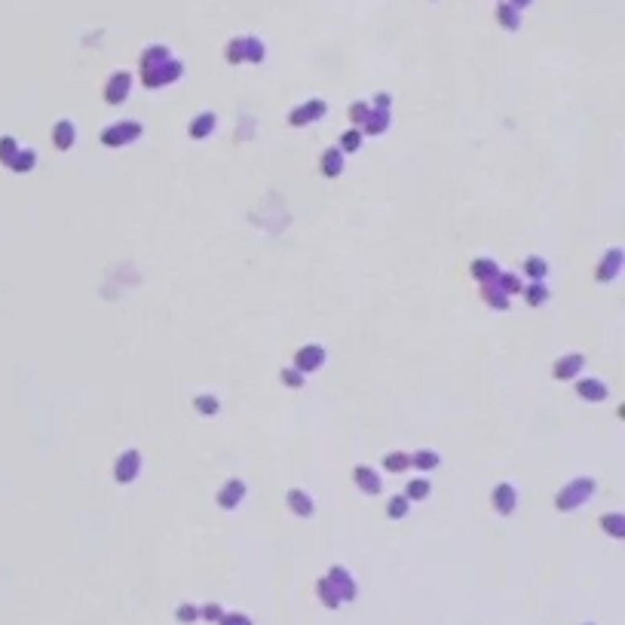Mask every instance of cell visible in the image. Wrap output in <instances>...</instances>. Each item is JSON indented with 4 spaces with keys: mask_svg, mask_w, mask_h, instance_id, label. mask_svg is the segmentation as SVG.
I'll return each mask as SVG.
<instances>
[{
    "mask_svg": "<svg viewBox=\"0 0 625 625\" xmlns=\"http://www.w3.org/2000/svg\"><path fill=\"white\" fill-rule=\"evenodd\" d=\"M346 153L337 148H328V151H322V160H319V172L325 175V178H337V175H344V163H346Z\"/></svg>",
    "mask_w": 625,
    "mask_h": 625,
    "instance_id": "16",
    "label": "cell"
},
{
    "mask_svg": "<svg viewBox=\"0 0 625 625\" xmlns=\"http://www.w3.org/2000/svg\"><path fill=\"white\" fill-rule=\"evenodd\" d=\"M527 3H530V0H515V6H527Z\"/></svg>",
    "mask_w": 625,
    "mask_h": 625,
    "instance_id": "44",
    "label": "cell"
},
{
    "mask_svg": "<svg viewBox=\"0 0 625 625\" xmlns=\"http://www.w3.org/2000/svg\"><path fill=\"white\" fill-rule=\"evenodd\" d=\"M129 89H132V74L129 71H117L111 74V80L105 83V102L107 105H123L129 98Z\"/></svg>",
    "mask_w": 625,
    "mask_h": 625,
    "instance_id": "8",
    "label": "cell"
},
{
    "mask_svg": "<svg viewBox=\"0 0 625 625\" xmlns=\"http://www.w3.org/2000/svg\"><path fill=\"white\" fill-rule=\"evenodd\" d=\"M469 273H472V279H478V282H493L500 276V267L493 258H475Z\"/></svg>",
    "mask_w": 625,
    "mask_h": 625,
    "instance_id": "20",
    "label": "cell"
},
{
    "mask_svg": "<svg viewBox=\"0 0 625 625\" xmlns=\"http://www.w3.org/2000/svg\"><path fill=\"white\" fill-rule=\"evenodd\" d=\"M245 493H249V488H245L242 478H230V481L218 491V497H215V500H218L221 509H227V512H230V509H236L239 503H242Z\"/></svg>",
    "mask_w": 625,
    "mask_h": 625,
    "instance_id": "11",
    "label": "cell"
},
{
    "mask_svg": "<svg viewBox=\"0 0 625 625\" xmlns=\"http://www.w3.org/2000/svg\"><path fill=\"white\" fill-rule=\"evenodd\" d=\"M285 503H288V509L298 515V518H310V515L316 512V500L304 488H291L288 493H285Z\"/></svg>",
    "mask_w": 625,
    "mask_h": 625,
    "instance_id": "12",
    "label": "cell"
},
{
    "mask_svg": "<svg viewBox=\"0 0 625 625\" xmlns=\"http://www.w3.org/2000/svg\"><path fill=\"white\" fill-rule=\"evenodd\" d=\"M524 273H527L534 282H546V276H549V264H546V258L527 254V258H524Z\"/></svg>",
    "mask_w": 625,
    "mask_h": 625,
    "instance_id": "26",
    "label": "cell"
},
{
    "mask_svg": "<svg viewBox=\"0 0 625 625\" xmlns=\"http://www.w3.org/2000/svg\"><path fill=\"white\" fill-rule=\"evenodd\" d=\"M325 114H328L325 98H310V102H304V105H298V107L288 111V126H295V129L310 126V123H319Z\"/></svg>",
    "mask_w": 625,
    "mask_h": 625,
    "instance_id": "4",
    "label": "cell"
},
{
    "mask_svg": "<svg viewBox=\"0 0 625 625\" xmlns=\"http://www.w3.org/2000/svg\"><path fill=\"white\" fill-rule=\"evenodd\" d=\"M218 625H254L252 622V616L249 613H242V610H224V616L218 619Z\"/></svg>",
    "mask_w": 625,
    "mask_h": 625,
    "instance_id": "39",
    "label": "cell"
},
{
    "mask_svg": "<svg viewBox=\"0 0 625 625\" xmlns=\"http://www.w3.org/2000/svg\"><path fill=\"white\" fill-rule=\"evenodd\" d=\"M521 295H524V300H527V307H546L549 298H552V291H549L546 282H530V285H524Z\"/></svg>",
    "mask_w": 625,
    "mask_h": 625,
    "instance_id": "22",
    "label": "cell"
},
{
    "mask_svg": "<svg viewBox=\"0 0 625 625\" xmlns=\"http://www.w3.org/2000/svg\"><path fill=\"white\" fill-rule=\"evenodd\" d=\"M224 616V607L221 604H215V601H208V604H203L199 607V619L203 622H212V625H218V619Z\"/></svg>",
    "mask_w": 625,
    "mask_h": 625,
    "instance_id": "38",
    "label": "cell"
},
{
    "mask_svg": "<svg viewBox=\"0 0 625 625\" xmlns=\"http://www.w3.org/2000/svg\"><path fill=\"white\" fill-rule=\"evenodd\" d=\"M619 273H622V249H610L604 258H601V267H598L595 279L598 282H613Z\"/></svg>",
    "mask_w": 625,
    "mask_h": 625,
    "instance_id": "13",
    "label": "cell"
},
{
    "mask_svg": "<svg viewBox=\"0 0 625 625\" xmlns=\"http://www.w3.org/2000/svg\"><path fill=\"white\" fill-rule=\"evenodd\" d=\"M52 144H56L59 151H71L77 144V126L74 120H59L56 126H52Z\"/></svg>",
    "mask_w": 625,
    "mask_h": 625,
    "instance_id": "17",
    "label": "cell"
},
{
    "mask_svg": "<svg viewBox=\"0 0 625 625\" xmlns=\"http://www.w3.org/2000/svg\"><path fill=\"white\" fill-rule=\"evenodd\" d=\"M371 107H380V111H389V107H392V95H389V92H380V95L374 98V105H371Z\"/></svg>",
    "mask_w": 625,
    "mask_h": 625,
    "instance_id": "43",
    "label": "cell"
},
{
    "mask_svg": "<svg viewBox=\"0 0 625 625\" xmlns=\"http://www.w3.org/2000/svg\"><path fill=\"white\" fill-rule=\"evenodd\" d=\"M194 408L203 417H215V414L221 411V402H218V396H208V392H203V396L194 399Z\"/></svg>",
    "mask_w": 625,
    "mask_h": 625,
    "instance_id": "31",
    "label": "cell"
},
{
    "mask_svg": "<svg viewBox=\"0 0 625 625\" xmlns=\"http://www.w3.org/2000/svg\"><path fill=\"white\" fill-rule=\"evenodd\" d=\"M141 451H135V447H129V451H123L117 463H114V478H117L120 484H132L138 475H141Z\"/></svg>",
    "mask_w": 625,
    "mask_h": 625,
    "instance_id": "5",
    "label": "cell"
},
{
    "mask_svg": "<svg viewBox=\"0 0 625 625\" xmlns=\"http://www.w3.org/2000/svg\"><path fill=\"white\" fill-rule=\"evenodd\" d=\"M316 595H319V601L328 607V610H337V607H341V598H337L334 585L328 582V576H322V580L316 582Z\"/></svg>",
    "mask_w": 625,
    "mask_h": 625,
    "instance_id": "27",
    "label": "cell"
},
{
    "mask_svg": "<svg viewBox=\"0 0 625 625\" xmlns=\"http://www.w3.org/2000/svg\"><path fill=\"white\" fill-rule=\"evenodd\" d=\"M181 74H184V65L178 59H172V52H169L166 46H151V49L141 56V80H144V86H151V89L166 86V83L181 80Z\"/></svg>",
    "mask_w": 625,
    "mask_h": 625,
    "instance_id": "1",
    "label": "cell"
},
{
    "mask_svg": "<svg viewBox=\"0 0 625 625\" xmlns=\"http://www.w3.org/2000/svg\"><path fill=\"white\" fill-rule=\"evenodd\" d=\"M491 503L497 509V515H512L515 506H518V491H515L512 481H500L491 493Z\"/></svg>",
    "mask_w": 625,
    "mask_h": 625,
    "instance_id": "9",
    "label": "cell"
},
{
    "mask_svg": "<svg viewBox=\"0 0 625 625\" xmlns=\"http://www.w3.org/2000/svg\"><path fill=\"white\" fill-rule=\"evenodd\" d=\"M34 163H37V153L31 151V148H25V151H19L13 157L10 169H13V172H31V169H34Z\"/></svg>",
    "mask_w": 625,
    "mask_h": 625,
    "instance_id": "32",
    "label": "cell"
},
{
    "mask_svg": "<svg viewBox=\"0 0 625 625\" xmlns=\"http://www.w3.org/2000/svg\"><path fill=\"white\" fill-rule=\"evenodd\" d=\"M353 481H356V488L362 493H368V497H377V493L383 491V478L374 466H356L353 469Z\"/></svg>",
    "mask_w": 625,
    "mask_h": 625,
    "instance_id": "10",
    "label": "cell"
},
{
    "mask_svg": "<svg viewBox=\"0 0 625 625\" xmlns=\"http://www.w3.org/2000/svg\"><path fill=\"white\" fill-rule=\"evenodd\" d=\"M346 114H350L353 129H362V126H365V120H368V114H371V105H368V102H353Z\"/></svg>",
    "mask_w": 625,
    "mask_h": 625,
    "instance_id": "34",
    "label": "cell"
},
{
    "mask_svg": "<svg viewBox=\"0 0 625 625\" xmlns=\"http://www.w3.org/2000/svg\"><path fill=\"white\" fill-rule=\"evenodd\" d=\"M493 282H497V288L503 291L506 298H515V295H521V291H524L521 276H515V273H503V270H500V276Z\"/></svg>",
    "mask_w": 625,
    "mask_h": 625,
    "instance_id": "25",
    "label": "cell"
},
{
    "mask_svg": "<svg viewBox=\"0 0 625 625\" xmlns=\"http://www.w3.org/2000/svg\"><path fill=\"white\" fill-rule=\"evenodd\" d=\"M227 61H245V37H236V40H230L227 46Z\"/></svg>",
    "mask_w": 625,
    "mask_h": 625,
    "instance_id": "41",
    "label": "cell"
},
{
    "mask_svg": "<svg viewBox=\"0 0 625 625\" xmlns=\"http://www.w3.org/2000/svg\"><path fill=\"white\" fill-rule=\"evenodd\" d=\"M362 141H365V135H362V129H350V132L341 135V141H337V148H341L344 153H356L362 148Z\"/></svg>",
    "mask_w": 625,
    "mask_h": 625,
    "instance_id": "33",
    "label": "cell"
},
{
    "mask_svg": "<svg viewBox=\"0 0 625 625\" xmlns=\"http://www.w3.org/2000/svg\"><path fill=\"white\" fill-rule=\"evenodd\" d=\"M389 123H392L389 111H380V107H371V114H368L365 126H362V135H380V132H387V129H389Z\"/></svg>",
    "mask_w": 625,
    "mask_h": 625,
    "instance_id": "19",
    "label": "cell"
},
{
    "mask_svg": "<svg viewBox=\"0 0 625 625\" xmlns=\"http://www.w3.org/2000/svg\"><path fill=\"white\" fill-rule=\"evenodd\" d=\"M245 59H249V61L264 59V43H261L258 37H245Z\"/></svg>",
    "mask_w": 625,
    "mask_h": 625,
    "instance_id": "40",
    "label": "cell"
},
{
    "mask_svg": "<svg viewBox=\"0 0 625 625\" xmlns=\"http://www.w3.org/2000/svg\"><path fill=\"white\" fill-rule=\"evenodd\" d=\"M411 466L414 469H423V472H432V469L442 466V454L432 451V447H420V451L411 454Z\"/></svg>",
    "mask_w": 625,
    "mask_h": 625,
    "instance_id": "21",
    "label": "cell"
},
{
    "mask_svg": "<svg viewBox=\"0 0 625 625\" xmlns=\"http://www.w3.org/2000/svg\"><path fill=\"white\" fill-rule=\"evenodd\" d=\"M175 619H178L181 625L199 622V607H196V604H190V601H184V604H178V610H175Z\"/></svg>",
    "mask_w": 625,
    "mask_h": 625,
    "instance_id": "37",
    "label": "cell"
},
{
    "mask_svg": "<svg viewBox=\"0 0 625 625\" xmlns=\"http://www.w3.org/2000/svg\"><path fill=\"white\" fill-rule=\"evenodd\" d=\"M383 469H387L389 475H402L411 469V454L405 451H389L387 457H383Z\"/></svg>",
    "mask_w": 625,
    "mask_h": 625,
    "instance_id": "23",
    "label": "cell"
},
{
    "mask_svg": "<svg viewBox=\"0 0 625 625\" xmlns=\"http://www.w3.org/2000/svg\"><path fill=\"white\" fill-rule=\"evenodd\" d=\"M481 298L488 300V307H493V310H506L509 307V298L497 288V282H481Z\"/></svg>",
    "mask_w": 625,
    "mask_h": 625,
    "instance_id": "28",
    "label": "cell"
},
{
    "mask_svg": "<svg viewBox=\"0 0 625 625\" xmlns=\"http://www.w3.org/2000/svg\"><path fill=\"white\" fill-rule=\"evenodd\" d=\"M429 493H432L429 478H414V481L405 484V497L411 500V503H423V500H429Z\"/></svg>",
    "mask_w": 625,
    "mask_h": 625,
    "instance_id": "24",
    "label": "cell"
},
{
    "mask_svg": "<svg viewBox=\"0 0 625 625\" xmlns=\"http://www.w3.org/2000/svg\"><path fill=\"white\" fill-rule=\"evenodd\" d=\"M500 25L509 28V31H518L521 19H518V10H515L512 3H503V6H500Z\"/></svg>",
    "mask_w": 625,
    "mask_h": 625,
    "instance_id": "36",
    "label": "cell"
},
{
    "mask_svg": "<svg viewBox=\"0 0 625 625\" xmlns=\"http://www.w3.org/2000/svg\"><path fill=\"white\" fill-rule=\"evenodd\" d=\"M601 527L607 530V537L622 539V534H625V518H622V512H610V515H604V518H601Z\"/></svg>",
    "mask_w": 625,
    "mask_h": 625,
    "instance_id": "30",
    "label": "cell"
},
{
    "mask_svg": "<svg viewBox=\"0 0 625 625\" xmlns=\"http://www.w3.org/2000/svg\"><path fill=\"white\" fill-rule=\"evenodd\" d=\"M598 491V481L592 475H580L573 478L570 484H564V488L558 491V497H555V506H558V512H573V509H580L585 500H592Z\"/></svg>",
    "mask_w": 625,
    "mask_h": 625,
    "instance_id": "2",
    "label": "cell"
},
{
    "mask_svg": "<svg viewBox=\"0 0 625 625\" xmlns=\"http://www.w3.org/2000/svg\"><path fill=\"white\" fill-rule=\"evenodd\" d=\"M411 506L414 503L405 497V493H396V497H389V503H387V515H389L392 521H402L405 515L411 512Z\"/></svg>",
    "mask_w": 625,
    "mask_h": 625,
    "instance_id": "29",
    "label": "cell"
},
{
    "mask_svg": "<svg viewBox=\"0 0 625 625\" xmlns=\"http://www.w3.org/2000/svg\"><path fill=\"white\" fill-rule=\"evenodd\" d=\"M576 396L585 399V402H604L610 396V387L604 380H598V377H585V380L576 383Z\"/></svg>",
    "mask_w": 625,
    "mask_h": 625,
    "instance_id": "15",
    "label": "cell"
},
{
    "mask_svg": "<svg viewBox=\"0 0 625 625\" xmlns=\"http://www.w3.org/2000/svg\"><path fill=\"white\" fill-rule=\"evenodd\" d=\"M218 129V117H215L212 111H203V114H196L194 120H190V126H187V132H190V138H196V141H203V138H208Z\"/></svg>",
    "mask_w": 625,
    "mask_h": 625,
    "instance_id": "18",
    "label": "cell"
},
{
    "mask_svg": "<svg viewBox=\"0 0 625 625\" xmlns=\"http://www.w3.org/2000/svg\"><path fill=\"white\" fill-rule=\"evenodd\" d=\"M141 135H144V126L138 120H120L102 132V144L105 148H126V144L138 141Z\"/></svg>",
    "mask_w": 625,
    "mask_h": 625,
    "instance_id": "3",
    "label": "cell"
},
{
    "mask_svg": "<svg viewBox=\"0 0 625 625\" xmlns=\"http://www.w3.org/2000/svg\"><path fill=\"white\" fill-rule=\"evenodd\" d=\"M13 153H19V144H15V138H3V141H0V157H3L6 163H13Z\"/></svg>",
    "mask_w": 625,
    "mask_h": 625,
    "instance_id": "42",
    "label": "cell"
},
{
    "mask_svg": "<svg viewBox=\"0 0 625 625\" xmlns=\"http://www.w3.org/2000/svg\"><path fill=\"white\" fill-rule=\"evenodd\" d=\"M304 377L307 374H300L295 365H288V368H282V371H279L282 387H288V389H300V387H304Z\"/></svg>",
    "mask_w": 625,
    "mask_h": 625,
    "instance_id": "35",
    "label": "cell"
},
{
    "mask_svg": "<svg viewBox=\"0 0 625 625\" xmlns=\"http://www.w3.org/2000/svg\"><path fill=\"white\" fill-rule=\"evenodd\" d=\"M328 582L334 585V592H337V598H341V604H350V601H356V595H359V585H356V580H353V573L346 567H341V564H334L328 570Z\"/></svg>",
    "mask_w": 625,
    "mask_h": 625,
    "instance_id": "7",
    "label": "cell"
},
{
    "mask_svg": "<svg viewBox=\"0 0 625 625\" xmlns=\"http://www.w3.org/2000/svg\"><path fill=\"white\" fill-rule=\"evenodd\" d=\"M325 359H328V353H325V346H322V344H304L295 353V362H291V365H295L300 374H313V371H319V368L325 365Z\"/></svg>",
    "mask_w": 625,
    "mask_h": 625,
    "instance_id": "6",
    "label": "cell"
},
{
    "mask_svg": "<svg viewBox=\"0 0 625 625\" xmlns=\"http://www.w3.org/2000/svg\"><path fill=\"white\" fill-rule=\"evenodd\" d=\"M582 368H585L582 353H567V356H561L558 362H555V377H558V380H573Z\"/></svg>",
    "mask_w": 625,
    "mask_h": 625,
    "instance_id": "14",
    "label": "cell"
}]
</instances>
